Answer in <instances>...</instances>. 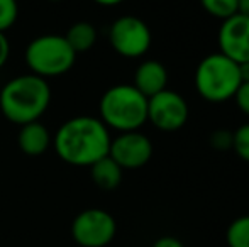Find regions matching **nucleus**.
<instances>
[{
  "label": "nucleus",
  "instance_id": "20",
  "mask_svg": "<svg viewBox=\"0 0 249 247\" xmlns=\"http://www.w3.org/2000/svg\"><path fill=\"white\" fill-rule=\"evenodd\" d=\"M234 100H236V103H237V107H239L241 112L249 117V82L241 83V86L237 88L236 95H234Z\"/></svg>",
  "mask_w": 249,
  "mask_h": 247
},
{
  "label": "nucleus",
  "instance_id": "17",
  "mask_svg": "<svg viewBox=\"0 0 249 247\" xmlns=\"http://www.w3.org/2000/svg\"><path fill=\"white\" fill-rule=\"evenodd\" d=\"M17 16H19L17 0H0V33L10 29L16 24Z\"/></svg>",
  "mask_w": 249,
  "mask_h": 247
},
{
  "label": "nucleus",
  "instance_id": "21",
  "mask_svg": "<svg viewBox=\"0 0 249 247\" xmlns=\"http://www.w3.org/2000/svg\"><path fill=\"white\" fill-rule=\"evenodd\" d=\"M10 54V44L7 39L5 33H0V68H3V65L9 60Z\"/></svg>",
  "mask_w": 249,
  "mask_h": 247
},
{
  "label": "nucleus",
  "instance_id": "4",
  "mask_svg": "<svg viewBox=\"0 0 249 247\" xmlns=\"http://www.w3.org/2000/svg\"><path fill=\"white\" fill-rule=\"evenodd\" d=\"M241 83L239 65L222 53L205 56L195 71V88L198 95L212 103L234 99Z\"/></svg>",
  "mask_w": 249,
  "mask_h": 247
},
{
  "label": "nucleus",
  "instance_id": "23",
  "mask_svg": "<svg viewBox=\"0 0 249 247\" xmlns=\"http://www.w3.org/2000/svg\"><path fill=\"white\" fill-rule=\"evenodd\" d=\"M239 75H241V82H243V83L249 82V61L248 63H241V65H239Z\"/></svg>",
  "mask_w": 249,
  "mask_h": 247
},
{
  "label": "nucleus",
  "instance_id": "24",
  "mask_svg": "<svg viewBox=\"0 0 249 247\" xmlns=\"http://www.w3.org/2000/svg\"><path fill=\"white\" fill-rule=\"evenodd\" d=\"M237 12L249 17V0H237Z\"/></svg>",
  "mask_w": 249,
  "mask_h": 247
},
{
  "label": "nucleus",
  "instance_id": "2",
  "mask_svg": "<svg viewBox=\"0 0 249 247\" xmlns=\"http://www.w3.org/2000/svg\"><path fill=\"white\" fill-rule=\"evenodd\" d=\"M51 102V88L37 75H20L3 85L0 92V110L9 122L24 125L43 117Z\"/></svg>",
  "mask_w": 249,
  "mask_h": 247
},
{
  "label": "nucleus",
  "instance_id": "8",
  "mask_svg": "<svg viewBox=\"0 0 249 247\" xmlns=\"http://www.w3.org/2000/svg\"><path fill=\"white\" fill-rule=\"evenodd\" d=\"M148 120L156 129L173 132L188 120V103L180 93L163 90L148 99Z\"/></svg>",
  "mask_w": 249,
  "mask_h": 247
},
{
  "label": "nucleus",
  "instance_id": "14",
  "mask_svg": "<svg viewBox=\"0 0 249 247\" xmlns=\"http://www.w3.org/2000/svg\"><path fill=\"white\" fill-rule=\"evenodd\" d=\"M65 39L76 54L85 53V51L92 49L93 44L97 43V29L93 27V24L82 20L70 27Z\"/></svg>",
  "mask_w": 249,
  "mask_h": 247
},
{
  "label": "nucleus",
  "instance_id": "22",
  "mask_svg": "<svg viewBox=\"0 0 249 247\" xmlns=\"http://www.w3.org/2000/svg\"><path fill=\"white\" fill-rule=\"evenodd\" d=\"M153 247H185V246L180 239L173 237V235H164V237L158 239L153 244Z\"/></svg>",
  "mask_w": 249,
  "mask_h": 247
},
{
  "label": "nucleus",
  "instance_id": "9",
  "mask_svg": "<svg viewBox=\"0 0 249 247\" xmlns=\"http://www.w3.org/2000/svg\"><path fill=\"white\" fill-rule=\"evenodd\" d=\"M108 156L122 169H138L148 165L153 156V144L139 131L121 132V135L112 139Z\"/></svg>",
  "mask_w": 249,
  "mask_h": 247
},
{
  "label": "nucleus",
  "instance_id": "26",
  "mask_svg": "<svg viewBox=\"0 0 249 247\" xmlns=\"http://www.w3.org/2000/svg\"><path fill=\"white\" fill-rule=\"evenodd\" d=\"M48 2H61V0H48Z\"/></svg>",
  "mask_w": 249,
  "mask_h": 247
},
{
  "label": "nucleus",
  "instance_id": "12",
  "mask_svg": "<svg viewBox=\"0 0 249 247\" xmlns=\"http://www.w3.org/2000/svg\"><path fill=\"white\" fill-rule=\"evenodd\" d=\"M17 142L24 154L27 156H41L48 151L51 144V134L46 125H43L39 120L20 125Z\"/></svg>",
  "mask_w": 249,
  "mask_h": 247
},
{
  "label": "nucleus",
  "instance_id": "16",
  "mask_svg": "<svg viewBox=\"0 0 249 247\" xmlns=\"http://www.w3.org/2000/svg\"><path fill=\"white\" fill-rule=\"evenodd\" d=\"M203 10L217 19H229L237 14V0H200Z\"/></svg>",
  "mask_w": 249,
  "mask_h": 247
},
{
  "label": "nucleus",
  "instance_id": "25",
  "mask_svg": "<svg viewBox=\"0 0 249 247\" xmlns=\"http://www.w3.org/2000/svg\"><path fill=\"white\" fill-rule=\"evenodd\" d=\"M93 2H97L99 5H104V7H114V5L122 3L124 0H93Z\"/></svg>",
  "mask_w": 249,
  "mask_h": 247
},
{
  "label": "nucleus",
  "instance_id": "7",
  "mask_svg": "<svg viewBox=\"0 0 249 247\" xmlns=\"http://www.w3.org/2000/svg\"><path fill=\"white\" fill-rule=\"evenodd\" d=\"M117 232L115 220L102 208H89L76 215L71 225L73 239L80 247H105Z\"/></svg>",
  "mask_w": 249,
  "mask_h": 247
},
{
  "label": "nucleus",
  "instance_id": "1",
  "mask_svg": "<svg viewBox=\"0 0 249 247\" xmlns=\"http://www.w3.org/2000/svg\"><path fill=\"white\" fill-rule=\"evenodd\" d=\"M110 142L107 125L90 115L66 120L54 135L56 154L71 166H92L108 156Z\"/></svg>",
  "mask_w": 249,
  "mask_h": 247
},
{
  "label": "nucleus",
  "instance_id": "6",
  "mask_svg": "<svg viewBox=\"0 0 249 247\" xmlns=\"http://www.w3.org/2000/svg\"><path fill=\"white\" fill-rule=\"evenodd\" d=\"M148 24L134 16H122L110 26L108 41L117 54L124 58H139L151 48Z\"/></svg>",
  "mask_w": 249,
  "mask_h": 247
},
{
  "label": "nucleus",
  "instance_id": "11",
  "mask_svg": "<svg viewBox=\"0 0 249 247\" xmlns=\"http://www.w3.org/2000/svg\"><path fill=\"white\" fill-rule=\"evenodd\" d=\"M168 83V71L163 63L148 60L138 66L134 73V86L146 97L156 95V93L166 90Z\"/></svg>",
  "mask_w": 249,
  "mask_h": 247
},
{
  "label": "nucleus",
  "instance_id": "10",
  "mask_svg": "<svg viewBox=\"0 0 249 247\" xmlns=\"http://www.w3.org/2000/svg\"><path fill=\"white\" fill-rule=\"evenodd\" d=\"M219 53L229 60L241 65L249 61V17L243 14H234L232 17L222 20L219 29Z\"/></svg>",
  "mask_w": 249,
  "mask_h": 247
},
{
  "label": "nucleus",
  "instance_id": "18",
  "mask_svg": "<svg viewBox=\"0 0 249 247\" xmlns=\"http://www.w3.org/2000/svg\"><path fill=\"white\" fill-rule=\"evenodd\" d=\"M234 141H232V149L236 151V154L239 156L243 161L249 163V124H244L241 127H237L232 132Z\"/></svg>",
  "mask_w": 249,
  "mask_h": 247
},
{
  "label": "nucleus",
  "instance_id": "13",
  "mask_svg": "<svg viewBox=\"0 0 249 247\" xmlns=\"http://www.w3.org/2000/svg\"><path fill=\"white\" fill-rule=\"evenodd\" d=\"M90 173H92L93 183L102 190H115L122 181V168L110 156H105L93 163L90 166Z\"/></svg>",
  "mask_w": 249,
  "mask_h": 247
},
{
  "label": "nucleus",
  "instance_id": "19",
  "mask_svg": "<svg viewBox=\"0 0 249 247\" xmlns=\"http://www.w3.org/2000/svg\"><path fill=\"white\" fill-rule=\"evenodd\" d=\"M232 132L226 131V129H219V131L212 132V135H210V146L215 151H229V149H232Z\"/></svg>",
  "mask_w": 249,
  "mask_h": 247
},
{
  "label": "nucleus",
  "instance_id": "15",
  "mask_svg": "<svg viewBox=\"0 0 249 247\" xmlns=\"http://www.w3.org/2000/svg\"><path fill=\"white\" fill-rule=\"evenodd\" d=\"M226 241L229 247H249V215L237 217L231 222L226 232Z\"/></svg>",
  "mask_w": 249,
  "mask_h": 247
},
{
  "label": "nucleus",
  "instance_id": "3",
  "mask_svg": "<svg viewBox=\"0 0 249 247\" xmlns=\"http://www.w3.org/2000/svg\"><path fill=\"white\" fill-rule=\"evenodd\" d=\"M100 120L119 132H132L148 120V99L134 85H115L100 99Z\"/></svg>",
  "mask_w": 249,
  "mask_h": 247
},
{
  "label": "nucleus",
  "instance_id": "5",
  "mask_svg": "<svg viewBox=\"0 0 249 247\" xmlns=\"http://www.w3.org/2000/svg\"><path fill=\"white\" fill-rule=\"evenodd\" d=\"M26 63L33 75L41 78L65 75L73 68L76 53L66 43L65 36L44 34L33 39L26 48Z\"/></svg>",
  "mask_w": 249,
  "mask_h": 247
}]
</instances>
